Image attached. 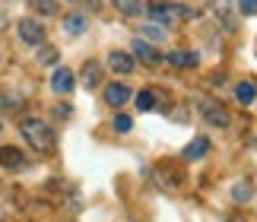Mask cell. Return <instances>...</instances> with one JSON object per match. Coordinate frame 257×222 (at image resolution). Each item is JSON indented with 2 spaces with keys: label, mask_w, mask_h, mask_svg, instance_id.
<instances>
[{
  "label": "cell",
  "mask_w": 257,
  "mask_h": 222,
  "mask_svg": "<svg viewBox=\"0 0 257 222\" xmlns=\"http://www.w3.org/2000/svg\"><path fill=\"white\" fill-rule=\"evenodd\" d=\"M19 134H23L26 143L32 149H38V153H51L54 143H57L54 130L48 127L42 118H23V121H19Z\"/></svg>",
  "instance_id": "cell-1"
},
{
  "label": "cell",
  "mask_w": 257,
  "mask_h": 222,
  "mask_svg": "<svg viewBox=\"0 0 257 222\" xmlns=\"http://www.w3.org/2000/svg\"><path fill=\"white\" fill-rule=\"evenodd\" d=\"M16 32H19V42L23 45H45V26L38 23V19H32V16H26V19H19L16 23Z\"/></svg>",
  "instance_id": "cell-2"
},
{
  "label": "cell",
  "mask_w": 257,
  "mask_h": 222,
  "mask_svg": "<svg viewBox=\"0 0 257 222\" xmlns=\"http://www.w3.org/2000/svg\"><path fill=\"white\" fill-rule=\"evenodd\" d=\"M51 89H54L57 95H70L73 89H76L73 70H70V67H54V73H51Z\"/></svg>",
  "instance_id": "cell-3"
},
{
  "label": "cell",
  "mask_w": 257,
  "mask_h": 222,
  "mask_svg": "<svg viewBox=\"0 0 257 222\" xmlns=\"http://www.w3.org/2000/svg\"><path fill=\"white\" fill-rule=\"evenodd\" d=\"M29 165V159L23 149L16 146H0V168H10V171H23Z\"/></svg>",
  "instance_id": "cell-4"
},
{
  "label": "cell",
  "mask_w": 257,
  "mask_h": 222,
  "mask_svg": "<svg viewBox=\"0 0 257 222\" xmlns=\"http://www.w3.org/2000/svg\"><path fill=\"white\" fill-rule=\"evenodd\" d=\"M134 60H143L146 67H156V64H162V54L156 51V48L150 42H143V38H134Z\"/></svg>",
  "instance_id": "cell-5"
},
{
  "label": "cell",
  "mask_w": 257,
  "mask_h": 222,
  "mask_svg": "<svg viewBox=\"0 0 257 222\" xmlns=\"http://www.w3.org/2000/svg\"><path fill=\"white\" fill-rule=\"evenodd\" d=\"M108 67H111L114 73L127 76V73L137 70V60H134V54H127V51H111V54H108Z\"/></svg>",
  "instance_id": "cell-6"
},
{
  "label": "cell",
  "mask_w": 257,
  "mask_h": 222,
  "mask_svg": "<svg viewBox=\"0 0 257 222\" xmlns=\"http://www.w3.org/2000/svg\"><path fill=\"white\" fill-rule=\"evenodd\" d=\"M131 86H124V83H111V86H105V102L111 105V108H121L131 102Z\"/></svg>",
  "instance_id": "cell-7"
},
{
  "label": "cell",
  "mask_w": 257,
  "mask_h": 222,
  "mask_svg": "<svg viewBox=\"0 0 257 222\" xmlns=\"http://www.w3.org/2000/svg\"><path fill=\"white\" fill-rule=\"evenodd\" d=\"M200 111H203V118L210 121L213 127H229V111H225L222 105H216V102H200Z\"/></svg>",
  "instance_id": "cell-8"
},
{
  "label": "cell",
  "mask_w": 257,
  "mask_h": 222,
  "mask_svg": "<svg viewBox=\"0 0 257 222\" xmlns=\"http://www.w3.org/2000/svg\"><path fill=\"white\" fill-rule=\"evenodd\" d=\"M150 19H153L156 26H165V29H172L178 23L172 4H150Z\"/></svg>",
  "instance_id": "cell-9"
},
{
  "label": "cell",
  "mask_w": 257,
  "mask_h": 222,
  "mask_svg": "<svg viewBox=\"0 0 257 222\" xmlns=\"http://www.w3.org/2000/svg\"><path fill=\"white\" fill-rule=\"evenodd\" d=\"M165 60H169L172 67H178V70H191V67L200 64V54H197V51H169Z\"/></svg>",
  "instance_id": "cell-10"
},
{
  "label": "cell",
  "mask_w": 257,
  "mask_h": 222,
  "mask_svg": "<svg viewBox=\"0 0 257 222\" xmlns=\"http://www.w3.org/2000/svg\"><path fill=\"white\" fill-rule=\"evenodd\" d=\"M206 153H210V140H206V137H197L194 143L184 146V159H187V162H200Z\"/></svg>",
  "instance_id": "cell-11"
},
{
  "label": "cell",
  "mask_w": 257,
  "mask_h": 222,
  "mask_svg": "<svg viewBox=\"0 0 257 222\" xmlns=\"http://www.w3.org/2000/svg\"><path fill=\"white\" fill-rule=\"evenodd\" d=\"M83 86H86V89H95V86H102V64L89 60V64L83 67Z\"/></svg>",
  "instance_id": "cell-12"
},
{
  "label": "cell",
  "mask_w": 257,
  "mask_h": 222,
  "mask_svg": "<svg viewBox=\"0 0 257 222\" xmlns=\"http://www.w3.org/2000/svg\"><path fill=\"white\" fill-rule=\"evenodd\" d=\"M86 26H89V23H86V16H83V13H70V16H64V32H67V35H73V38H76V35H83V32H86Z\"/></svg>",
  "instance_id": "cell-13"
},
{
  "label": "cell",
  "mask_w": 257,
  "mask_h": 222,
  "mask_svg": "<svg viewBox=\"0 0 257 222\" xmlns=\"http://www.w3.org/2000/svg\"><path fill=\"white\" fill-rule=\"evenodd\" d=\"M140 38L143 42H165V38H169V29L165 26H156V23H150V26H143V32H140Z\"/></svg>",
  "instance_id": "cell-14"
},
{
  "label": "cell",
  "mask_w": 257,
  "mask_h": 222,
  "mask_svg": "<svg viewBox=\"0 0 257 222\" xmlns=\"http://www.w3.org/2000/svg\"><path fill=\"white\" fill-rule=\"evenodd\" d=\"M57 60H61V51L54 45H38V64L42 67H54Z\"/></svg>",
  "instance_id": "cell-15"
},
{
  "label": "cell",
  "mask_w": 257,
  "mask_h": 222,
  "mask_svg": "<svg viewBox=\"0 0 257 222\" xmlns=\"http://www.w3.org/2000/svg\"><path fill=\"white\" fill-rule=\"evenodd\" d=\"M19 108H23V95L4 89V92H0V111H19Z\"/></svg>",
  "instance_id": "cell-16"
},
{
  "label": "cell",
  "mask_w": 257,
  "mask_h": 222,
  "mask_svg": "<svg viewBox=\"0 0 257 222\" xmlns=\"http://www.w3.org/2000/svg\"><path fill=\"white\" fill-rule=\"evenodd\" d=\"M235 98H238L241 105H251L257 98V86L251 83V79H248V83H238V86H235Z\"/></svg>",
  "instance_id": "cell-17"
},
{
  "label": "cell",
  "mask_w": 257,
  "mask_h": 222,
  "mask_svg": "<svg viewBox=\"0 0 257 222\" xmlns=\"http://www.w3.org/2000/svg\"><path fill=\"white\" fill-rule=\"evenodd\" d=\"M232 200H235V203H251V200H254V187L238 181V184L232 187Z\"/></svg>",
  "instance_id": "cell-18"
},
{
  "label": "cell",
  "mask_w": 257,
  "mask_h": 222,
  "mask_svg": "<svg viewBox=\"0 0 257 222\" xmlns=\"http://www.w3.org/2000/svg\"><path fill=\"white\" fill-rule=\"evenodd\" d=\"M111 4L121 10L124 16H137V13H143V0H111Z\"/></svg>",
  "instance_id": "cell-19"
},
{
  "label": "cell",
  "mask_w": 257,
  "mask_h": 222,
  "mask_svg": "<svg viewBox=\"0 0 257 222\" xmlns=\"http://www.w3.org/2000/svg\"><path fill=\"white\" fill-rule=\"evenodd\" d=\"M29 7L42 16H54L57 13V0H29Z\"/></svg>",
  "instance_id": "cell-20"
},
{
  "label": "cell",
  "mask_w": 257,
  "mask_h": 222,
  "mask_svg": "<svg viewBox=\"0 0 257 222\" xmlns=\"http://www.w3.org/2000/svg\"><path fill=\"white\" fill-rule=\"evenodd\" d=\"M134 102H137V108H140V111H153L156 108V95L150 92V89H143V92H137Z\"/></svg>",
  "instance_id": "cell-21"
},
{
  "label": "cell",
  "mask_w": 257,
  "mask_h": 222,
  "mask_svg": "<svg viewBox=\"0 0 257 222\" xmlns=\"http://www.w3.org/2000/svg\"><path fill=\"white\" fill-rule=\"evenodd\" d=\"M238 13L241 16H257V0H238Z\"/></svg>",
  "instance_id": "cell-22"
},
{
  "label": "cell",
  "mask_w": 257,
  "mask_h": 222,
  "mask_svg": "<svg viewBox=\"0 0 257 222\" xmlns=\"http://www.w3.org/2000/svg\"><path fill=\"white\" fill-rule=\"evenodd\" d=\"M131 127H134V121L127 118V115H117V118H114V130H117V134H127Z\"/></svg>",
  "instance_id": "cell-23"
},
{
  "label": "cell",
  "mask_w": 257,
  "mask_h": 222,
  "mask_svg": "<svg viewBox=\"0 0 257 222\" xmlns=\"http://www.w3.org/2000/svg\"><path fill=\"white\" fill-rule=\"evenodd\" d=\"M54 115L61 118V121H67V118L73 115V108H70V105H57V108H54Z\"/></svg>",
  "instance_id": "cell-24"
},
{
  "label": "cell",
  "mask_w": 257,
  "mask_h": 222,
  "mask_svg": "<svg viewBox=\"0 0 257 222\" xmlns=\"http://www.w3.org/2000/svg\"><path fill=\"white\" fill-rule=\"evenodd\" d=\"M70 4H80L86 10H98V0H70Z\"/></svg>",
  "instance_id": "cell-25"
},
{
  "label": "cell",
  "mask_w": 257,
  "mask_h": 222,
  "mask_svg": "<svg viewBox=\"0 0 257 222\" xmlns=\"http://www.w3.org/2000/svg\"><path fill=\"white\" fill-rule=\"evenodd\" d=\"M7 26H10V13H7V10H0V32H7Z\"/></svg>",
  "instance_id": "cell-26"
}]
</instances>
